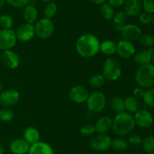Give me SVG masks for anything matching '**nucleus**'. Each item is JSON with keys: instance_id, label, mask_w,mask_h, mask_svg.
<instances>
[{"instance_id": "nucleus-8", "label": "nucleus", "mask_w": 154, "mask_h": 154, "mask_svg": "<svg viewBox=\"0 0 154 154\" xmlns=\"http://www.w3.org/2000/svg\"><path fill=\"white\" fill-rule=\"evenodd\" d=\"M17 39L15 31L12 29L11 30H0V50L6 51V50L12 49L16 45Z\"/></svg>"}, {"instance_id": "nucleus-41", "label": "nucleus", "mask_w": 154, "mask_h": 154, "mask_svg": "<svg viewBox=\"0 0 154 154\" xmlns=\"http://www.w3.org/2000/svg\"><path fill=\"white\" fill-rule=\"evenodd\" d=\"M144 92L145 91L144 90V88L141 87H136L134 88L133 91H132V95H133L134 97H135L136 98L139 99H142L143 97H144Z\"/></svg>"}, {"instance_id": "nucleus-34", "label": "nucleus", "mask_w": 154, "mask_h": 154, "mask_svg": "<svg viewBox=\"0 0 154 154\" xmlns=\"http://www.w3.org/2000/svg\"><path fill=\"white\" fill-rule=\"evenodd\" d=\"M143 101L144 104L149 107H153L154 108V88H147V90L144 92V97H143Z\"/></svg>"}, {"instance_id": "nucleus-24", "label": "nucleus", "mask_w": 154, "mask_h": 154, "mask_svg": "<svg viewBox=\"0 0 154 154\" xmlns=\"http://www.w3.org/2000/svg\"><path fill=\"white\" fill-rule=\"evenodd\" d=\"M100 51L105 55H113L117 53V43L110 39L103 41L100 43Z\"/></svg>"}, {"instance_id": "nucleus-20", "label": "nucleus", "mask_w": 154, "mask_h": 154, "mask_svg": "<svg viewBox=\"0 0 154 154\" xmlns=\"http://www.w3.org/2000/svg\"><path fill=\"white\" fill-rule=\"evenodd\" d=\"M28 154H54V151L49 143L40 140L34 144L30 145Z\"/></svg>"}, {"instance_id": "nucleus-51", "label": "nucleus", "mask_w": 154, "mask_h": 154, "mask_svg": "<svg viewBox=\"0 0 154 154\" xmlns=\"http://www.w3.org/2000/svg\"><path fill=\"white\" fill-rule=\"evenodd\" d=\"M4 154H11V153H4Z\"/></svg>"}, {"instance_id": "nucleus-11", "label": "nucleus", "mask_w": 154, "mask_h": 154, "mask_svg": "<svg viewBox=\"0 0 154 154\" xmlns=\"http://www.w3.org/2000/svg\"><path fill=\"white\" fill-rule=\"evenodd\" d=\"M15 34L17 41L22 42H29L35 35L34 24H28L26 22L20 24L15 31Z\"/></svg>"}, {"instance_id": "nucleus-19", "label": "nucleus", "mask_w": 154, "mask_h": 154, "mask_svg": "<svg viewBox=\"0 0 154 154\" xmlns=\"http://www.w3.org/2000/svg\"><path fill=\"white\" fill-rule=\"evenodd\" d=\"M113 119L108 116L99 118L94 125L96 134H107L112 128Z\"/></svg>"}, {"instance_id": "nucleus-53", "label": "nucleus", "mask_w": 154, "mask_h": 154, "mask_svg": "<svg viewBox=\"0 0 154 154\" xmlns=\"http://www.w3.org/2000/svg\"><path fill=\"white\" fill-rule=\"evenodd\" d=\"M0 106H1V105H0ZM0 108H1V107H0Z\"/></svg>"}, {"instance_id": "nucleus-13", "label": "nucleus", "mask_w": 154, "mask_h": 154, "mask_svg": "<svg viewBox=\"0 0 154 154\" xmlns=\"http://www.w3.org/2000/svg\"><path fill=\"white\" fill-rule=\"evenodd\" d=\"M1 61L4 66L9 69H16L20 63L19 55L12 49L3 51L1 55Z\"/></svg>"}, {"instance_id": "nucleus-23", "label": "nucleus", "mask_w": 154, "mask_h": 154, "mask_svg": "<svg viewBox=\"0 0 154 154\" xmlns=\"http://www.w3.org/2000/svg\"><path fill=\"white\" fill-rule=\"evenodd\" d=\"M125 104V111L129 113H135L140 109V102L139 100L132 96L126 97L124 99Z\"/></svg>"}, {"instance_id": "nucleus-1", "label": "nucleus", "mask_w": 154, "mask_h": 154, "mask_svg": "<svg viewBox=\"0 0 154 154\" xmlns=\"http://www.w3.org/2000/svg\"><path fill=\"white\" fill-rule=\"evenodd\" d=\"M100 41L92 33L81 35L77 39L75 48L80 56L84 58L94 57L100 51Z\"/></svg>"}, {"instance_id": "nucleus-40", "label": "nucleus", "mask_w": 154, "mask_h": 154, "mask_svg": "<svg viewBox=\"0 0 154 154\" xmlns=\"http://www.w3.org/2000/svg\"><path fill=\"white\" fill-rule=\"evenodd\" d=\"M142 8L144 11L150 13L151 14H154V0H143Z\"/></svg>"}, {"instance_id": "nucleus-30", "label": "nucleus", "mask_w": 154, "mask_h": 154, "mask_svg": "<svg viewBox=\"0 0 154 154\" xmlns=\"http://www.w3.org/2000/svg\"><path fill=\"white\" fill-rule=\"evenodd\" d=\"M141 146L147 154H154V136H147L143 139Z\"/></svg>"}, {"instance_id": "nucleus-9", "label": "nucleus", "mask_w": 154, "mask_h": 154, "mask_svg": "<svg viewBox=\"0 0 154 154\" xmlns=\"http://www.w3.org/2000/svg\"><path fill=\"white\" fill-rule=\"evenodd\" d=\"M134 121L135 125L141 128H148L153 125V116L150 112L145 109H139L134 113Z\"/></svg>"}, {"instance_id": "nucleus-26", "label": "nucleus", "mask_w": 154, "mask_h": 154, "mask_svg": "<svg viewBox=\"0 0 154 154\" xmlns=\"http://www.w3.org/2000/svg\"><path fill=\"white\" fill-rule=\"evenodd\" d=\"M128 141L122 137H117L111 141V147L117 152H123L128 147Z\"/></svg>"}, {"instance_id": "nucleus-47", "label": "nucleus", "mask_w": 154, "mask_h": 154, "mask_svg": "<svg viewBox=\"0 0 154 154\" xmlns=\"http://www.w3.org/2000/svg\"><path fill=\"white\" fill-rule=\"evenodd\" d=\"M40 1L42 2H44V3H48V2H50L52 1V0H40Z\"/></svg>"}, {"instance_id": "nucleus-29", "label": "nucleus", "mask_w": 154, "mask_h": 154, "mask_svg": "<svg viewBox=\"0 0 154 154\" xmlns=\"http://www.w3.org/2000/svg\"><path fill=\"white\" fill-rule=\"evenodd\" d=\"M105 81L106 80L102 74H96L90 77L89 79V85L92 88L99 89L105 85Z\"/></svg>"}, {"instance_id": "nucleus-15", "label": "nucleus", "mask_w": 154, "mask_h": 154, "mask_svg": "<svg viewBox=\"0 0 154 154\" xmlns=\"http://www.w3.org/2000/svg\"><path fill=\"white\" fill-rule=\"evenodd\" d=\"M90 92L88 89L83 85H75L69 91V96L71 101L75 104H84L88 98Z\"/></svg>"}, {"instance_id": "nucleus-48", "label": "nucleus", "mask_w": 154, "mask_h": 154, "mask_svg": "<svg viewBox=\"0 0 154 154\" xmlns=\"http://www.w3.org/2000/svg\"><path fill=\"white\" fill-rule=\"evenodd\" d=\"M151 62H152V64L154 65V53L153 54V55H152V60H151Z\"/></svg>"}, {"instance_id": "nucleus-7", "label": "nucleus", "mask_w": 154, "mask_h": 154, "mask_svg": "<svg viewBox=\"0 0 154 154\" xmlns=\"http://www.w3.org/2000/svg\"><path fill=\"white\" fill-rule=\"evenodd\" d=\"M112 139L107 134H96L92 136L90 140V146L98 152H105L111 147Z\"/></svg>"}, {"instance_id": "nucleus-38", "label": "nucleus", "mask_w": 154, "mask_h": 154, "mask_svg": "<svg viewBox=\"0 0 154 154\" xmlns=\"http://www.w3.org/2000/svg\"><path fill=\"white\" fill-rule=\"evenodd\" d=\"M143 139L138 134H132L128 137V143L133 146H141Z\"/></svg>"}, {"instance_id": "nucleus-10", "label": "nucleus", "mask_w": 154, "mask_h": 154, "mask_svg": "<svg viewBox=\"0 0 154 154\" xmlns=\"http://www.w3.org/2000/svg\"><path fill=\"white\" fill-rule=\"evenodd\" d=\"M122 39L133 42L138 41L142 34L141 29L134 24H126L120 30Z\"/></svg>"}, {"instance_id": "nucleus-32", "label": "nucleus", "mask_w": 154, "mask_h": 154, "mask_svg": "<svg viewBox=\"0 0 154 154\" xmlns=\"http://www.w3.org/2000/svg\"><path fill=\"white\" fill-rule=\"evenodd\" d=\"M13 18L9 14H2L0 16V27L4 30H11L14 27Z\"/></svg>"}, {"instance_id": "nucleus-2", "label": "nucleus", "mask_w": 154, "mask_h": 154, "mask_svg": "<svg viewBox=\"0 0 154 154\" xmlns=\"http://www.w3.org/2000/svg\"><path fill=\"white\" fill-rule=\"evenodd\" d=\"M135 126L133 116L131 113L124 111L117 113L113 119L112 130L113 133L118 137L127 135L134 130Z\"/></svg>"}, {"instance_id": "nucleus-33", "label": "nucleus", "mask_w": 154, "mask_h": 154, "mask_svg": "<svg viewBox=\"0 0 154 154\" xmlns=\"http://www.w3.org/2000/svg\"><path fill=\"white\" fill-rule=\"evenodd\" d=\"M14 117V113L10 107L0 108V120L2 122H11Z\"/></svg>"}, {"instance_id": "nucleus-25", "label": "nucleus", "mask_w": 154, "mask_h": 154, "mask_svg": "<svg viewBox=\"0 0 154 154\" xmlns=\"http://www.w3.org/2000/svg\"><path fill=\"white\" fill-rule=\"evenodd\" d=\"M126 18H127V16L123 11H117L114 14L112 21L114 28L116 29L117 31L120 32L123 26L126 24Z\"/></svg>"}, {"instance_id": "nucleus-12", "label": "nucleus", "mask_w": 154, "mask_h": 154, "mask_svg": "<svg viewBox=\"0 0 154 154\" xmlns=\"http://www.w3.org/2000/svg\"><path fill=\"white\" fill-rule=\"evenodd\" d=\"M20 93L14 88L5 89L0 93V105L4 107H11L18 103Z\"/></svg>"}, {"instance_id": "nucleus-42", "label": "nucleus", "mask_w": 154, "mask_h": 154, "mask_svg": "<svg viewBox=\"0 0 154 154\" xmlns=\"http://www.w3.org/2000/svg\"><path fill=\"white\" fill-rule=\"evenodd\" d=\"M107 2L110 5H111L114 8H119L123 6L126 0H107Z\"/></svg>"}, {"instance_id": "nucleus-35", "label": "nucleus", "mask_w": 154, "mask_h": 154, "mask_svg": "<svg viewBox=\"0 0 154 154\" xmlns=\"http://www.w3.org/2000/svg\"><path fill=\"white\" fill-rule=\"evenodd\" d=\"M138 41L141 46L146 48H150L154 45V37L150 34H141Z\"/></svg>"}, {"instance_id": "nucleus-37", "label": "nucleus", "mask_w": 154, "mask_h": 154, "mask_svg": "<svg viewBox=\"0 0 154 154\" xmlns=\"http://www.w3.org/2000/svg\"><path fill=\"white\" fill-rule=\"evenodd\" d=\"M138 16V21L140 24H143V25H149L152 23V20H153V14L150 13H147L146 11L141 12Z\"/></svg>"}, {"instance_id": "nucleus-49", "label": "nucleus", "mask_w": 154, "mask_h": 154, "mask_svg": "<svg viewBox=\"0 0 154 154\" xmlns=\"http://www.w3.org/2000/svg\"><path fill=\"white\" fill-rule=\"evenodd\" d=\"M152 23H153V24L154 26V14H153V20H152Z\"/></svg>"}, {"instance_id": "nucleus-18", "label": "nucleus", "mask_w": 154, "mask_h": 154, "mask_svg": "<svg viewBox=\"0 0 154 154\" xmlns=\"http://www.w3.org/2000/svg\"><path fill=\"white\" fill-rule=\"evenodd\" d=\"M30 144L23 138L14 139L9 144V150L11 154H28Z\"/></svg>"}, {"instance_id": "nucleus-21", "label": "nucleus", "mask_w": 154, "mask_h": 154, "mask_svg": "<svg viewBox=\"0 0 154 154\" xmlns=\"http://www.w3.org/2000/svg\"><path fill=\"white\" fill-rule=\"evenodd\" d=\"M23 17L26 23L34 24L38 18V12L34 5L28 4L23 8Z\"/></svg>"}, {"instance_id": "nucleus-14", "label": "nucleus", "mask_w": 154, "mask_h": 154, "mask_svg": "<svg viewBox=\"0 0 154 154\" xmlns=\"http://www.w3.org/2000/svg\"><path fill=\"white\" fill-rule=\"evenodd\" d=\"M136 52L133 42L121 39L117 43V54L123 59H129L133 57Z\"/></svg>"}, {"instance_id": "nucleus-5", "label": "nucleus", "mask_w": 154, "mask_h": 154, "mask_svg": "<svg viewBox=\"0 0 154 154\" xmlns=\"http://www.w3.org/2000/svg\"><path fill=\"white\" fill-rule=\"evenodd\" d=\"M87 109L90 113H99L105 109L107 104V98L102 91L96 90L90 93L87 101Z\"/></svg>"}, {"instance_id": "nucleus-44", "label": "nucleus", "mask_w": 154, "mask_h": 154, "mask_svg": "<svg viewBox=\"0 0 154 154\" xmlns=\"http://www.w3.org/2000/svg\"><path fill=\"white\" fill-rule=\"evenodd\" d=\"M5 153V149L2 143H0V154H4Z\"/></svg>"}, {"instance_id": "nucleus-45", "label": "nucleus", "mask_w": 154, "mask_h": 154, "mask_svg": "<svg viewBox=\"0 0 154 154\" xmlns=\"http://www.w3.org/2000/svg\"><path fill=\"white\" fill-rule=\"evenodd\" d=\"M5 0H0V8L5 5Z\"/></svg>"}, {"instance_id": "nucleus-52", "label": "nucleus", "mask_w": 154, "mask_h": 154, "mask_svg": "<svg viewBox=\"0 0 154 154\" xmlns=\"http://www.w3.org/2000/svg\"><path fill=\"white\" fill-rule=\"evenodd\" d=\"M101 154H103V153H101Z\"/></svg>"}, {"instance_id": "nucleus-3", "label": "nucleus", "mask_w": 154, "mask_h": 154, "mask_svg": "<svg viewBox=\"0 0 154 154\" xmlns=\"http://www.w3.org/2000/svg\"><path fill=\"white\" fill-rule=\"evenodd\" d=\"M137 84L143 88H150L154 86V65L152 63L138 66L135 73Z\"/></svg>"}, {"instance_id": "nucleus-6", "label": "nucleus", "mask_w": 154, "mask_h": 154, "mask_svg": "<svg viewBox=\"0 0 154 154\" xmlns=\"http://www.w3.org/2000/svg\"><path fill=\"white\" fill-rule=\"evenodd\" d=\"M34 27L36 36L42 39L51 38L55 30V27L52 20L46 18H42L36 21Z\"/></svg>"}, {"instance_id": "nucleus-16", "label": "nucleus", "mask_w": 154, "mask_h": 154, "mask_svg": "<svg viewBox=\"0 0 154 154\" xmlns=\"http://www.w3.org/2000/svg\"><path fill=\"white\" fill-rule=\"evenodd\" d=\"M123 11L127 17H136L142 10L141 0H126L123 5Z\"/></svg>"}, {"instance_id": "nucleus-17", "label": "nucleus", "mask_w": 154, "mask_h": 154, "mask_svg": "<svg viewBox=\"0 0 154 154\" xmlns=\"http://www.w3.org/2000/svg\"><path fill=\"white\" fill-rule=\"evenodd\" d=\"M154 53V48L150 47L147 50L137 51L133 56V60L138 66L151 63L152 55Z\"/></svg>"}, {"instance_id": "nucleus-46", "label": "nucleus", "mask_w": 154, "mask_h": 154, "mask_svg": "<svg viewBox=\"0 0 154 154\" xmlns=\"http://www.w3.org/2000/svg\"><path fill=\"white\" fill-rule=\"evenodd\" d=\"M2 89H3V85H2V81L0 80V93L2 91Z\"/></svg>"}, {"instance_id": "nucleus-39", "label": "nucleus", "mask_w": 154, "mask_h": 154, "mask_svg": "<svg viewBox=\"0 0 154 154\" xmlns=\"http://www.w3.org/2000/svg\"><path fill=\"white\" fill-rule=\"evenodd\" d=\"M10 5L17 8H24L30 3V0H5Z\"/></svg>"}, {"instance_id": "nucleus-22", "label": "nucleus", "mask_w": 154, "mask_h": 154, "mask_svg": "<svg viewBox=\"0 0 154 154\" xmlns=\"http://www.w3.org/2000/svg\"><path fill=\"white\" fill-rule=\"evenodd\" d=\"M23 138L30 145H32L37 142L40 141L41 134L38 130L35 127H27L23 131Z\"/></svg>"}, {"instance_id": "nucleus-28", "label": "nucleus", "mask_w": 154, "mask_h": 154, "mask_svg": "<svg viewBox=\"0 0 154 154\" xmlns=\"http://www.w3.org/2000/svg\"><path fill=\"white\" fill-rule=\"evenodd\" d=\"M111 107L115 113H120L125 111L124 99L121 97L116 96L111 99Z\"/></svg>"}, {"instance_id": "nucleus-31", "label": "nucleus", "mask_w": 154, "mask_h": 154, "mask_svg": "<svg viewBox=\"0 0 154 154\" xmlns=\"http://www.w3.org/2000/svg\"><path fill=\"white\" fill-rule=\"evenodd\" d=\"M57 12V5L55 2H50L46 3L44 8V16L48 19H52Z\"/></svg>"}, {"instance_id": "nucleus-4", "label": "nucleus", "mask_w": 154, "mask_h": 154, "mask_svg": "<svg viewBox=\"0 0 154 154\" xmlns=\"http://www.w3.org/2000/svg\"><path fill=\"white\" fill-rule=\"evenodd\" d=\"M105 80L114 82L122 75V66L120 61L114 57H109L105 61L102 73Z\"/></svg>"}, {"instance_id": "nucleus-50", "label": "nucleus", "mask_w": 154, "mask_h": 154, "mask_svg": "<svg viewBox=\"0 0 154 154\" xmlns=\"http://www.w3.org/2000/svg\"><path fill=\"white\" fill-rule=\"evenodd\" d=\"M121 154H130V153H129V152H123V153Z\"/></svg>"}, {"instance_id": "nucleus-36", "label": "nucleus", "mask_w": 154, "mask_h": 154, "mask_svg": "<svg viewBox=\"0 0 154 154\" xmlns=\"http://www.w3.org/2000/svg\"><path fill=\"white\" fill-rule=\"evenodd\" d=\"M80 132L84 137H92L96 134V129H95L94 125L92 124H86L81 127Z\"/></svg>"}, {"instance_id": "nucleus-27", "label": "nucleus", "mask_w": 154, "mask_h": 154, "mask_svg": "<svg viewBox=\"0 0 154 154\" xmlns=\"http://www.w3.org/2000/svg\"><path fill=\"white\" fill-rule=\"evenodd\" d=\"M100 14L102 18L107 20V21H110V20H112L115 12H114V8L112 6L110 5L108 2H105L101 5Z\"/></svg>"}, {"instance_id": "nucleus-43", "label": "nucleus", "mask_w": 154, "mask_h": 154, "mask_svg": "<svg viewBox=\"0 0 154 154\" xmlns=\"http://www.w3.org/2000/svg\"><path fill=\"white\" fill-rule=\"evenodd\" d=\"M90 2L93 3V4L95 5H102L104 3L107 2V0H88Z\"/></svg>"}]
</instances>
